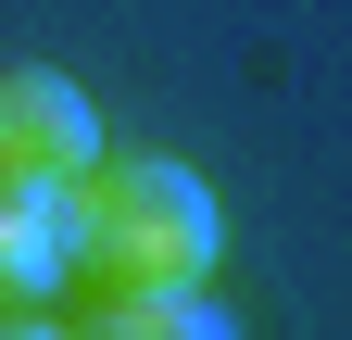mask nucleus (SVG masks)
<instances>
[{
    "label": "nucleus",
    "instance_id": "nucleus-1",
    "mask_svg": "<svg viewBox=\"0 0 352 340\" xmlns=\"http://www.w3.org/2000/svg\"><path fill=\"white\" fill-rule=\"evenodd\" d=\"M63 252H76V290H201L227 252V215L176 151H101L63 189Z\"/></svg>",
    "mask_w": 352,
    "mask_h": 340
},
{
    "label": "nucleus",
    "instance_id": "nucleus-2",
    "mask_svg": "<svg viewBox=\"0 0 352 340\" xmlns=\"http://www.w3.org/2000/svg\"><path fill=\"white\" fill-rule=\"evenodd\" d=\"M101 164V114L63 63H0V189H76Z\"/></svg>",
    "mask_w": 352,
    "mask_h": 340
},
{
    "label": "nucleus",
    "instance_id": "nucleus-3",
    "mask_svg": "<svg viewBox=\"0 0 352 340\" xmlns=\"http://www.w3.org/2000/svg\"><path fill=\"white\" fill-rule=\"evenodd\" d=\"M76 252H63V202L51 189H0V315H63Z\"/></svg>",
    "mask_w": 352,
    "mask_h": 340
},
{
    "label": "nucleus",
    "instance_id": "nucleus-4",
    "mask_svg": "<svg viewBox=\"0 0 352 340\" xmlns=\"http://www.w3.org/2000/svg\"><path fill=\"white\" fill-rule=\"evenodd\" d=\"M63 328L76 340H239L214 290H76Z\"/></svg>",
    "mask_w": 352,
    "mask_h": 340
},
{
    "label": "nucleus",
    "instance_id": "nucleus-5",
    "mask_svg": "<svg viewBox=\"0 0 352 340\" xmlns=\"http://www.w3.org/2000/svg\"><path fill=\"white\" fill-rule=\"evenodd\" d=\"M0 340H76L63 315H0Z\"/></svg>",
    "mask_w": 352,
    "mask_h": 340
}]
</instances>
